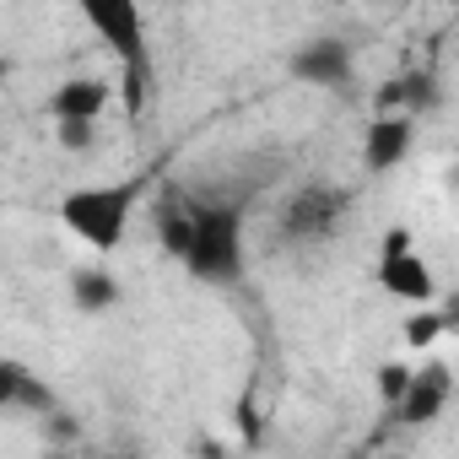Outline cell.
Instances as JSON below:
<instances>
[{
	"label": "cell",
	"instance_id": "obj_1",
	"mask_svg": "<svg viewBox=\"0 0 459 459\" xmlns=\"http://www.w3.org/2000/svg\"><path fill=\"white\" fill-rule=\"evenodd\" d=\"M157 233L168 255L205 287H233L249 271L244 255V200H211V195H168Z\"/></svg>",
	"mask_w": 459,
	"mask_h": 459
},
{
	"label": "cell",
	"instance_id": "obj_2",
	"mask_svg": "<svg viewBox=\"0 0 459 459\" xmlns=\"http://www.w3.org/2000/svg\"><path fill=\"white\" fill-rule=\"evenodd\" d=\"M152 178H157V173L76 184V189L60 195L55 216H60V227H65L82 249H92L98 260H108V255H119V249L130 244V227H135V216H141V200H146Z\"/></svg>",
	"mask_w": 459,
	"mask_h": 459
},
{
	"label": "cell",
	"instance_id": "obj_3",
	"mask_svg": "<svg viewBox=\"0 0 459 459\" xmlns=\"http://www.w3.org/2000/svg\"><path fill=\"white\" fill-rule=\"evenodd\" d=\"M82 22L92 28V39L114 55L119 76H125V108L141 114L152 87H157V55H152V28H146V6L141 0H76Z\"/></svg>",
	"mask_w": 459,
	"mask_h": 459
},
{
	"label": "cell",
	"instance_id": "obj_4",
	"mask_svg": "<svg viewBox=\"0 0 459 459\" xmlns=\"http://www.w3.org/2000/svg\"><path fill=\"white\" fill-rule=\"evenodd\" d=\"M114 103V82L108 76H65L55 92H49V125H55V141L65 152H87L98 141V125Z\"/></svg>",
	"mask_w": 459,
	"mask_h": 459
},
{
	"label": "cell",
	"instance_id": "obj_5",
	"mask_svg": "<svg viewBox=\"0 0 459 459\" xmlns=\"http://www.w3.org/2000/svg\"><path fill=\"white\" fill-rule=\"evenodd\" d=\"M373 281H378L394 303H405V308H416V303H437V271H432V260L416 249L411 227H389V233H384V244H378V265H373Z\"/></svg>",
	"mask_w": 459,
	"mask_h": 459
},
{
	"label": "cell",
	"instance_id": "obj_6",
	"mask_svg": "<svg viewBox=\"0 0 459 459\" xmlns=\"http://www.w3.org/2000/svg\"><path fill=\"white\" fill-rule=\"evenodd\" d=\"M287 71H292V82H303V87H335V92H341V87H351V76H357V55H351L346 39L319 33V39H308V44L292 49Z\"/></svg>",
	"mask_w": 459,
	"mask_h": 459
},
{
	"label": "cell",
	"instance_id": "obj_7",
	"mask_svg": "<svg viewBox=\"0 0 459 459\" xmlns=\"http://www.w3.org/2000/svg\"><path fill=\"white\" fill-rule=\"evenodd\" d=\"M411 141H416V114H405V108L373 114L368 130H362V168L368 173H394L411 157Z\"/></svg>",
	"mask_w": 459,
	"mask_h": 459
},
{
	"label": "cell",
	"instance_id": "obj_8",
	"mask_svg": "<svg viewBox=\"0 0 459 459\" xmlns=\"http://www.w3.org/2000/svg\"><path fill=\"white\" fill-rule=\"evenodd\" d=\"M448 400H454L448 362H421V368H411V378H405V389L394 400V416L411 421V427H427V421H437L448 411Z\"/></svg>",
	"mask_w": 459,
	"mask_h": 459
},
{
	"label": "cell",
	"instance_id": "obj_9",
	"mask_svg": "<svg viewBox=\"0 0 459 459\" xmlns=\"http://www.w3.org/2000/svg\"><path fill=\"white\" fill-rule=\"evenodd\" d=\"M0 411H28V416H44V411H55V389H49L33 368L0 357Z\"/></svg>",
	"mask_w": 459,
	"mask_h": 459
},
{
	"label": "cell",
	"instance_id": "obj_10",
	"mask_svg": "<svg viewBox=\"0 0 459 459\" xmlns=\"http://www.w3.org/2000/svg\"><path fill=\"white\" fill-rule=\"evenodd\" d=\"M119 276L114 271H103V265H87V271H76L71 276V303L82 308V314H108V308H119Z\"/></svg>",
	"mask_w": 459,
	"mask_h": 459
},
{
	"label": "cell",
	"instance_id": "obj_11",
	"mask_svg": "<svg viewBox=\"0 0 459 459\" xmlns=\"http://www.w3.org/2000/svg\"><path fill=\"white\" fill-rule=\"evenodd\" d=\"M443 330H448V319L437 314V303H416L411 319L400 325V341H405L411 351H432V346L443 341Z\"/></svg>",
	"mask_w": 459,
	"mask_h": 459
},
{
	"label": "cell",
	"instance_id": "obj_12",
	"mask_svg": "<svg viewBox=\"0 0 459 459\" xmlns=\"http://www.w3.org/2000/svg\"><path fill=\"white\" fill-rule=\"evenodd\" d=\"M405 378H411V368H405V362H384V368H378V394L394 405V400H400V389H405Z\"/></svg>",
	"mask_w": 459,
	"mask_h": 459
},
{
	"label": "cell",
	"instance_id": "obj_13",
	"mask_svg": "<svg viewBox=\"0 0 459 459\" xmlns=\"http://www.w3.org/2000/svg\"><path fill=\"white\" fill-rule=\"evenodd\" d=\"M12 71H17V65H12V55H0V87L12 82Z\"/></svg>",
	"mask_w": 459,
	"mask_h": 459
},
{
	"label": "cell",
	"instance_id": "obj_14",
	"mask_svg": "<svg viewBox=\"0 0 459 459\" xmlns=\"http://www.w3.org/2000/svg\"><path fill=\"white\" fill-rule=\"evenodd\" d=\"M357 6H373V0H357Z\"/></svg>",
	"mask_w": 459,
	"mask_h": 459
}]
</instances>
